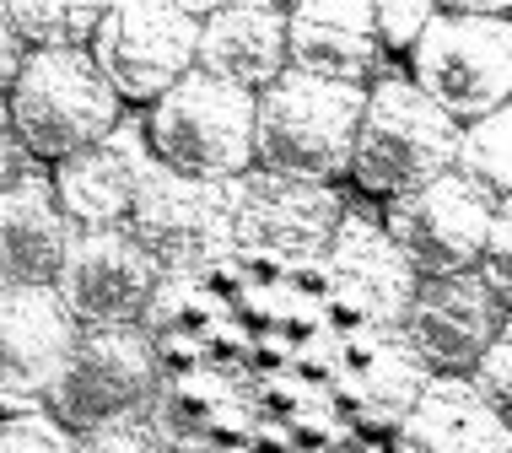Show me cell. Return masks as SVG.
Returning a JSON list of instances; mask_svg holds the SVG:
<instances>
[{
  "instance_id": "obj_1",
  "label": "cell",
  "mask_w": 512,
  "mask_h": 453,
  "mask_svg": "<svg viewBox=\"0 0 512 453\" xmlns=\"http://www.w3.org/2000/svg\"><path fill=\"white\" fill-rule=\"evenodd\" d=\"M362 108L367 87H335V81L286 71L254 98V162L281 178L329 184L351 173Z\"/></svg>"
},
{
  "instance_id": "obj_2",
  "label": "cell",
  "mask_w": 512,
  "mask_h": 453,
  "mask_svg": "<svg viewBox=\"0 0 512 453\" xmlns=\"http://www.w3.org/2000/svg\"><path fill=\"white\" fill-rule=\"evenodd\" d=\"M464 125L448 119L442 108L426 98L415 81H378L367 87L362 130H356L351 151V178L378 200H405L432 189L437 178L453 173L459 162Z\"/></svg>"
},
{
  "instance_id": "obj_3",
  "label": "cell",
  "mask_w": 512,
  "mask_h": 453,
  "mask_svg": "<svg viewBox=\"0 0 512 453\" xmlns=\"http://www.w3.org/2000/svg\"><path fill=\"white\" fill-rule=\"evenodd\" d=\"M6 119L27 157L60 168L65 157L119 130V92L108 87L92 49H44L22 60V76L6 98Z\"/></svg>"
},
{
  "instance_id": "obj_4",
  "label": "cell",
  "mask_w": 512,
  "mask_h": 453,
  "mask_svg": "<svg viewBox=\"0 0 512 453\" xmlns=\"http://www.w3.org/2000/svg\"><path fill=\"white\" fill-rule=\"evenodd\" d=\"M151 146L162 168L238 184L254 173V92L189 71L168 98L151 103Z\"/></svg>"
},
{
  "instance_id": "obj_5",
  "label": "cell",
  "mask_w": 512,
  "mask_h": 453,
  "mask_svg": "<svg viewBox=\"0 0 512 453\" xmlns=\"http://www.w3.org/2000/svg\"><path fill=\"white\" fill-rule=\"evenodd\" d=\"M410 81L448 119H486L512 98V22L437 11L410 49Z\"/></svg>"
},
{
  "instance_id": "obj_6",
  "label": "cell",
  "mask_w": 512,
  "mask_h": 453,
  "mask_svg": "<svg viewBox=\"0 0 512 453\" xmlns=\"http://www.w3.org/2000/svg\"><path fill=\"white\" fill-rule=\"evenodd\" d=\"M232 216H238V184H211L157 162L141 173L124 232L151 254L162 276H189L232 249Z\"/></svg>"
},
{
  "instance_id": "obj_7",
  "label": "cell",
  "mask_w": 512,
  "mask_h": 453,
  "mask_svg": "<svg viewBox=\"0 0 512 453\" xmlns=\"http://www.w3.org/2000/svg\"><path fill=\"white\" fill-rule=\"evenodd\" d=\"M162 389L157 346L141 324H87L76 335V351L54 383L49 405L60 427L92 432L124 416H146Z\"/></svg>"
},
{
  "instance_id": "obj_8",
  "label": "cell",
  "mask_w": 512,
  "mask_h": 453,
  "mask_svg": "<svg viewBox=\"0 0 512 453\" xmlns=\"http://www.w3.org/2000/svg\"><path fill=\"white\" fill-rule=\"evenodd\" d=\"M200 11L168 0H124L103 11L92 60L119 92V103H157L195 71Z\"/></svg>"
},
{
  "instance_id": "obj_9",
  "label": "cell",
  "mask_w": 512,
  "mask_h": 453,
  "mask_svg": "<svg viewBox=\"0 0 512 453\" xmlns=\"http://www.w3.org/2000/svg\"><path fill=\"white\" fill-rule=\"evenodd\" d=\"M324 265H329V302H335V313L351 329H362V335L405 329L421 276L410 270V259L394 249V238L378 222L345 216Z\"/></svg>"
},
{
  "instance_id": "obj_10",
  "label": "cell",
  "mask_w": 512,
  "mask_h": 453,
  "mask_svg": "<svg viewBox=\"0 0 512 453\" xmlns=\"http://www.w3.org/2000/svg\"><path fill=\"white\" fill-rule=\"evenodd\" d=\"M491 222H496V216L448 173V178H437L432 189H421V195L394 200L383 232H389L394 249L410 259L415 276L437 281V276H464V270H480Z\"/></svg>"
},
{
  "instance_id": "obj_11",
  "label": "cell",
  "mask_w": 512,
  "mask_h": 453,
  "mask_svg": "<svg viewBox=\"0 0 512 453\" xmlns=\"http://www.w3.org/2000/svg\"><path fill=\"white\" fill-rule=\"evenodd\" d=\"M502 324L507 308L491 297L480 270H464V276H437L415 286V302L399 335L421 356L426 373H469L491 340L502 335Z\"/></svg>"
},
{
  "instance_id": "obj_12",
  "label": "cell",
  "mask_w": 512,
  "mask_h": 453,
  "mask_svg": "<svg viewBox=\"0 0 512 453\" xmlns=\"http://www.w3.org/2000/svg\"><path fill=\"white\" fill-rule=\"evenodd\" d=\"M157 286L162 270L151 265V254L124 227H114V232H76L54 292L65 297L76 324L87 329V324H141Z\"/></svg>"
},
{
  "instance_id": "obj_13",
  "label": "cell",
  "mask_w": 512,
  "mask_h": 453,
  "mask_svg": "<svg viewBox=\"0 0 512 453\" xmlns=\"http://www.w3.org/2000/svg\"><path fill=\"white\" fill-rule=\"evenodd\" d=\"M340 222L345 211L329 184H302V178H281L265 168L238 178L232 243H248V249H265L281 259H313L329 254Z\"/></svg>"
},
{
  "instance_id": "obj_14",
  "label": "cell",
  "mask_w": 512,
  "mask_h": 453,
  "mask_svg": "<svg viewBox=\"0 0 512 453\" xmlns=\"http://www.w3.org/2000/svg\"><path fill=\"white\" fill-rule=\"evenodd\" d=\"M76 313L54 286H11L0 292V394L6 400H49L76 351Z\"/></svg>"
},
{
  "instance_id": "obj_15",
  "label": "cell",
  "mask_w": 512,
  "mask_h": 453,
  "mask_svg": "<svg viewBox=\"0 0 512 453\" xmlns=\"http://www.w3.org/2000/svg\"><path fill=\"white\" fill-rule=\"evenodd\" d=\"M383 44L367 0H308L286 11V71L335 81V87H367L378 76Z\"/></svg>"
},
{
  "instance_id": "obj_16",
  "label": "cell",
  "mask_w": 512,
  "mask_h": 453,
  "mask_svg": "<svg viewBox=\"0 0 512 453\" xmlns=\"http://www.w3.org/2000/svg\"><path fill=\"white\" fill-rule=\"evenodd\" d=\"M195 71L238 92H265L286 76V11L281 6H216L200 17Z\"/></svg>"
},
{
  "instance_id": "obj_17",
  "label": "cell",
  "mask_w": 512,
  "mask_h": 453,
  "mask_svg": "<svg viewBox=\"0 0 512 453\" xmlns=\"http://www.w3.org/2000/svg\"><path fill=\"white\" fill-rule=\"evenodd\" d=\"M71 222L44 178H22L0 195V292L11 286H60L71 254Z\"/></svg>"
},
{
  "instance_id": "obj_18",
  "label": "cell",
  "mask_w": 512,
  "mask_h": 453,
  "mask_svg": "<svg viewBox=\"0 0 512 453\" xmlns=\"http://www.w3.org/2000/svg\"><path fill=\"white\" fill-rule=\"evenodd\" d=\"M432 383V373L421 367V356L405 346V335H362L345 351V373H340V400L351 410L356 427L367 432H394L410 416V405L421 400V389Z\"/></svg>"
},
{
  "instance_id": "obj_19",
  "label": "cell",
  "mask_w": 512,
  "mask_h": 453,
  "mask_svg": "<svg viewBox=\"0 0 512 453\" xmlns=\"http://www.w3.org/2000/svg\"><path fill=\"white\" fill-rule=\"evenodd\" d=\"M512 427L464 378H432L394 427V453H507Z\"/></svg>"
},
{
  "instance_id": "obj_20",
  "label": "cell",
  "mask_w": 512,
  "mask_h": 453,
  "mask_svg": "<svg viewBox=\"0 0 512 453\" xmlns=\"http://www.w3.org/2000/svg\"><path fill=\"white\" fill-rule=\"evenodd\" d=\"M141 173H146V162L135 157V146L114 141V135L76 151V157H65L60 173H54V200H60L71 232H114L130 222Z\"/></svg>"
},
{
  "instance_id": "obj_21",
  "label": "cell",
  "mask_w": 512,
  "mask_h": 453,
  "mask_svg": "<svg viewBox=\"0 0 512 453\" xmlns=\"http://www.w3.org/2000/svg\"><path fill=\"white\" fill-rule=\"evenodd\" d=\"M453 178L491 216H512V103L486 114V119H475V125H464Z\"/></svg>"
},
{
  "instance_id": "obj_22",
  "label": "cell",
  "mask_w": 512,
  "mask_h": 453,
  "mask_svg": "<svg viewBox=\"0 0 512 453\" xmlns=\"http://www.w3.org/2000/svg\"><path fill=\"white\" fill-rule=\"evenodd\" d=\"M108 6H65V0H17L6 6L11 27H17L22 49L27 54H44V49H92L103 27Z\"/></svg>"
},
{
  "instance_id": "obj_23",
  "label": "cell",
  "mask_w": 512,
  "mask_h": 453,
  "mask_svg": "<svg viewBox=\"0 0 512 453\" xmlns=\"http://www.w3.org/2000/svg\"><path fill=\"white\" fill-rule=\"evenodd\" d=\"M76 453H178V448L151 416H124L108 421V427L76 432Z\"/></svg>"
},
{
  "instance_id": "obj_24",
  "label": "cell",
  "mask_w": 512,
  "mask_h": 453,
  "mask_svg": "<svg viewBox=\"0 0 512 453\" xmlns=\"http://www.w3.org/2000/svg\"><path fill=\"white\" fill-rule=\"evenodd\" d=\"M469 373H475V378H469V389H475L480 400H486L496 416L512 427V324H502V335L491 340L486 356H480Z\"/></svg>"
},
{
  "instance_id": "obj_25",
  "label": "cell",
  "mask_w": 512,
  "mask_h": 453,
  "mask_svg": "<svg viewBox=\"0 0 512 453\" xmlns=\"http://www.w3.org/2000/svg\"><path fill=\"white\" fill-rule=\"evenodd\" d=\"M0 453H76V437L60 421L11 416V421H0Z\"/></svg>"
},
{
  "instance_id": "obj_26",
  "label": "cell",
  "mask_w": 512,
  "mask_h": 453,
  "mask_svg": "<svg viewBox=\"0 0 512 453\" xmlns=\"http://www.w3.org/2000/svg\"><path fill=\"white\" fill-rule=\"evenodd\" d=\"M480 281L491 286V297L512 313V216H496L486 254H480Z\"/></svg>"
},
{
  "instance_id": "obj_27",
  "label": "cell",
  "mask_w": 512,
  "mask_h": 453,
  "mask_svg": "<svg viewBox=\"0 0 512 453\" xmlns=\"http://www.w3.org/2000/svg\"><path fill=\"white\" fill-rule=\"evenodd\" d=\"M437 11L432 6H372V22H378V44L383 49H415V38L426 33V22H432Z\"/></svg>"
},
{
  "instance_id": "obj_28",
  "label": "cell",
  "mask_w": 512,
  "mask_h": 453,
  "mask_svg": "<svg viewBox=\"0 0 512 453\" xmlns=\"http://www.w3.org/2000/svg\"><path fill=\"white\" fill-rule=\"evenodd\" d=\"M22 60H27V49H22L11 17H6V6H0V98H11V87H17V76H22Z\"/></svg>"
},
{
  "instance_id": "obj_29",
  "label": "cell",
  "mask_w": 512,
  "mask_h": 453,
  "mask_svg": "<svg viewBox=\"0 0 512 453\" xmlns=\"http://www.w3.org/2000/svg\"><path fill=\"white\" fill-rule=\"evenodd\" d=\"M22 178H33L27 173V151L17 141V130H11V119L0 114V195H6L11 184H22Z\"/></svg>"
},
{
  "instance_id": "obj_30",
  "label": "cell",
  "mask_w": 512,
  "mask_h": 453,
  "mask_svg": "<svg viewBox=\"0 0 512 453\" xmlns=\"http://www.w3.org/2000/svg\"><path fill=\"white\" fill-rule=\"evenodd\" d=\"M178 453H232V448H178Z\"/></svg>"
},
{
  "instance_id": "obj_31",
  "label": "cell",
  "mask_w": 512,
  "mask_h": 453,
  "mask_svg": "<svg viewBox=\"0 0 512 453\" xmlns=\"http://www.w3.org/2000/svg\"><path fill=\"white\" fill-rule=\"evenodd\" d=\"M507 453H512V443H507Z\"/></svg>"
}]
</instances>
